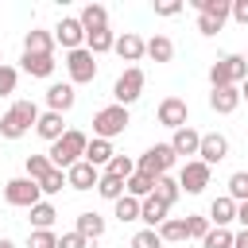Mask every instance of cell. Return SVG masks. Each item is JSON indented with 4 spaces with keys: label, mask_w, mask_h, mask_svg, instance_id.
I'll list each match as a JSON object with an SVG mask.
<instances>
[{
    "label": "cell",
    "mask_w": 248,
    "mask_h": 248,
    "mask_svg": "<svg viewBox=\"0 0 248 248\" xmlns=\"http://www.w3.org/2000/svg\"><path fill=\"white\" fill-rule=\"evenodd\" d=\"M39 124V108H35V101H16L4 116H0V136L4 140H19L23 132H31Z\"/></svg>",
    "instance_id": "1"
},
{
    "label": "cell",
    "mask_w": 248,
    "mask_h": 248,
    "mask_svg": "<svg viewBox=\"0 0 248 248\" xmlns=\"http://www.w3.org/2000/svg\"><path fill=\"white\" fill-rule=\"evenodd\" d=\"M85 147H89V140H85V132H78V128H70L62 140H54L50 143V163L58 167V170H70L74 163H81V155H85Z\"/></svg>",
    "instance_id": "2"
},
{
    "label": "cell",
    "mask_w": 248,
    "mask_h": 248,
    "mask_svg": "<svg viewBox=\"0 0 248 248\" xmlns=\"http://www.w3.org/2000/svg\"><path fill=\"white\" fill-rule=\"evenodd\" d=\"M244 78H248L244 54H225V58H217V62L209 66V85H213V89H229V85H236V81H244Z\"/></svg>",
    "instance_id": "3"
},
{
    "label": "cell",
    "mask_w": 248,
    "mask_h": 248,
    "mask_svg": "<svg viewBox=\"0 0 248 248\" xmlns=\"http://www.w3.org/2000/svg\"><path fill=\"white\" fill-rule=\"evenodd\" d=\"M198 8V31L202 35H217L225 27V19L232 16V0H194Z\"/></svg>",
    "instance_id": "4"
},
{
    "label": "cell",
    "mask_w": 248,
    "mask_h": 248,
    "mask_svg": "<svg viewBox=\"0 0 248 248\" xmlns=\"http://www.w3.org/2000/svg\"><path fill=\"white\" fill-rule=\"evenodd\" d=\"M128 124H132V120H128V108H124V105H108V108H101V112L93 116V136H97V140H112V136H120Z\"/></svg>",
    "instance_id": "5"
},
{
    "label": "cell",
    "mask_w": 248,
    "mask_h": 248,
    "mask_svg": "<svg viewBox=\"0 0 248 248\" xmlns=\"http://www.w3.org/2000/svg\"><path fill=\"white\" fill-rule=\"evenodd\" d=\"M174 159H178V155H174V147H170V143H155V147H147V151H143V159H140V167H136V170H140V174H147V178H163V174L174 167Z\"/></svg>",
    "instance_id": "6"
},
{
    "label": "cell",
    "mask_w": 248,
    "mask_h": 248,
    "mask_svg": "<svg viewBox=\"0 0 248 248\" xmlns=\"http://www.w3.org/2000/svg\"><path fill=\"white\" fill-rule=\"evenodd\" d=\"M143 81H147V78H143V70H140V66H128V70L116 78V85H112V97H116V105H124V108H128L132 101H140V93H143Z\"/></svg>",
    "instance_id": "7"
},
{
    "label": "cell",
    "mask_w": 248,
    "mask_h": 248,
    "mask_svg": "<svg viewBox=\"0 0 248 248\" xmlns=\"http://www.w3.org/2000/svg\"><path fill=\"white\" fill-rule=\"evenodd\" d=\"M39 182L35 178H12L8 186H4V198H8V205H19V209H35L39 205Z\"/></svg>",
    "instance_id": "8"
},
{
    "label": "cell",
    "mask_w": 248,
    "mask_h": 248,
    "mask_svg": "<svg viewBox=\"0 0 248 248\" xmlns=\"http://www.w3.org/2000/svg\"><path fill=\"white\" fill-rule=\"evenodd\" d=\"M66 70H70V81H93L97 78V62H93V54L81 46V50H70L66 54Z\"/></svg>",
    "instance_id": "9"
},
{
    "label": "cell",
    "mask_w": 248,
    "mask_h": 248,
    "mask_svg": "<svg viewBox=\"0 0 248 248\" xmlns=\"http://www.w3.org/2000/svg\"><path fill=\"white\" fill-rule=\"evenodd\" d=\"M54 43H62L66 50H81V43H85V27H81V19L62 16L58 27H54Z\"/></svg>",
    "instance_id": "10"
},
{
    "label": "cell",
    "mask_w": 248,
    "mask_h": 248,
    "mask_svg": "<svg viewBox=\"0 0 248 248\" xmlns=\"http://www.w3.org/2000/svg\"><path fill=\"white\" fill-rule=\"evenodd\" d=\"M186 116H190V108H186V101L182 97H167V101H159V124L163 128H186Z\"/></svg>",
    "instance_id": "11"
},
{
    "label": "cell",
    "mask_w": 248,
    "mask_h": 248,
    "mask_svg": "<svg viewBox=\"0 0 248 248\" xmlns=\"http://www.w3.org/2000/svg\"><path fill=\"white\" fill-rule=\"evenodd\" d=\"M178 186H182L186 194H202V190L209 186V167H205L202 159L186 163V167H182V174H178Z\"/></svg>",
    "instance_id": "12"
},
{
    "label": "cell",
    "mask_w": 248,
    "mask_h": 248,
    "mask_svg": "<svg viewBox=\"0 0 248 248\" xmlns=\"http://www.w3.org/2000/svg\"><path fill=\"white\" fill-rule=\"evenodd\" d=\"M198 155H202V163H205V167H213V163H221V159L229 155V140H225L221 132H209V136H202Z\"/></svg>",
    "instance_id": "13"
},
{
    "label": "cell",
    "mask_w": 248,
    "mask_h": 248,
    "mask_svg": "<svg viewBox=\"0 0 248 248\" xmlns=\"http://www.w3.org/2000/svg\"><path fill=\"white\" fill-rule=\"evenodd\" d=\"M97 182H101V174H97V167H93V163H85V159H81V163H74V167L66 170V186H74V190H93Z\"/></svg>",
    "instance_id": "14"
},
{
    "label": "cell",
    "mask_w": 248,
    "mask_h": 248,
    "mask_svg": "<svg viewBox=\"0 0 248 248\" xmlns=\"http://www.w3.org/2000/svg\"><path fill=\"white\" fill-rule=\"evenodd\" d=\"M112 50H116V54H120L124 62H140V58L147 54V43H143V39H140L136 31H124V35L116 39V46H112Z\"/></svg>",
    "instance_id": "15"
},
{
    "label": "cell",
    "mask_w": 248,
    "mask_h": 248,
    "mask_svg": "<svg viewBox=\"0 0 248 248\" xmlns=\"http://www.w3.org/2000/svg\"><path fill=\"white\" fill-rule=\"evenodd\" d=\"M35 132L43 136V140H62L70 128H62V112H39V124H35Z\"/></svg>",
    "instance_id": "16"
},
{
    "label": "cell",
    "mask_w": 248,
    "mask_h": 248,
    "mask_svg": "<svg viewBox=\"0 0 248 248\" xmlns=\"http://www.w3.org/2000/svg\"><path fill=\"white\" fill-rule=\"evenodd\" d=\"M209 221H213V229H225L229 221H236V202L225 194V198H213V205H209Z\"/></svg>",
    "instance_id": "17"
},
{
    "label": "cell",
    "mask_w": 248,
    "mask_h": 248,
    "mask_svg": "<svg viewBox=\"0 0 248 248\" xmlns=\"http://www.w3.org/2000/svg\"><path fill=\"white\" fill-rule=\"evenodd\" d=\"M46 105H50V112H66V108H74V85L54 81V85L46 89Z\"/></svg>",
    "instance_id": "18"
},
{
    "label": "cell",
    "mask_w": 248,
    "mask_h": 248,
    "mask_svg": "<svg viewBox=\"0 0 248 248\" xmlns=\"http://www.w3.org/2000/svg\"><path fill=\"white\" fill-rule=\"evenodd\" d=\"M170 147H174V155H198V147H202V136H198V132L186 124V128H178V132H174Z\"/></svg>",
    "instance_id": "19"
},
{
    "label": "cell",
    "mask_w": 248,
    "mask_h": 248,
    "mask_svg": "<svg viewBox=\"0 0 248 248\" xmlns=\"http://www.w3.org/2000/svg\"><path fill=\"white\" fill-rule=\"evenodd\" d=\"M78 19H81V27H85V35H89V31H105V27H108V12H105L101 4H85Z\"/></svg>",
    "instance_id": "20"
},
{
    "label": "cell",
    "mask_w": 248,
    "mask_h": 248,
    "mask_svg": "<svg viewBox=\"0 0 248 248\" xmlns=\"http://www.w3.org/2000/svg\"><path fill=\"white\" fill-rule=\"evenodd\" d=\"M50 50H54L50 31H27L23 35V54H50Z\"/></svg>",
    "instance_id": "21"
},
{
    "label": "cell",
    "mask_w": 248,
    "mask_h": 248,
    "mask_svg": "<svg viewBox=\"0 0 248 248\" xmlns=\"http://www.w3.org/2000/svg\"><path fill=\"white\" fill-rule=\"evenodd\" d=\"M167 209H170V205H167V202H159V198L151 194V198H143V205H140V221H147V225L155 229V225H163V221H167Z\"/></svg>",
    "instance_id": "22"
},
{
    "label": "cell",
    "mask_w": 248,
    "mask_h": 248,
    "mask_svg": "<svg viewBox=\"0 0 248 248\" xmlns=\"http://www.w3.org/2000/svg\"><path fill=\"white\" fill-rule=\"evenodd\" d=\"M23 70L31 78H50L54 74V54H23Z\"/></svg>",
    "instance_id": "23"
},
{
    "label": "cell",
    "mask_w": 248,
    "mask_h": 248,
    "mask_svg": "<svg viewBox=\"0 0 248 248\" xmlns=\"http://www.w3.org/2000/svg\"><path fill=\"white\" fill-rule=\"evenodd\" d=\"M209 105H213V112H232V108L240 105V89H236V85L213 89V93H209Z\"/></svg>",
    "instance_id": "24"
},
{
    "label": "cell",
    "mask_w": 248,
    "mask_h": 248,
    "mask_svg": "<svg viewBox=\"0 0 248 248\" xmlns=\"http://www.w3.org/2000/svg\"><path fill=\"white\" fill-rule=\"evenodd\" d=\"M112 155H116V151H112V143H108V140H97V136H93V140H89V147H85V163H93V167H101V163L108 167V163H112Z\"/></svg>",
    "instance_id": "25"
},
{
    "label": "cell",
    "mask_w": 248,
    "mask_h": 248,
    "mask_svg": "<svg viewBox=\"0 0 248 248\" xmlns=\"http://www.w3.org/2000/svg\"><path fill=\"white\" fill-rule=\"evenodd\" d=\"M112 46H116V35H112L108 27H105V31H89V35H85V50H89L93 58H97V54H105V50H112Z\"/></svg>",
    "instance_id": "26"
},
{
    "label": "cell",
    "mask_w": 248,
    "mask_h": 248,
    "mask_svg": "<svg viewBox=\"0 0 248 248\" xmlns=\"http://www.w3.org/2000/svg\"><path fill=\"white\" fill-rule=\"evenodd\" d=\"M124 194L143 202V198H151V194H155V178H147V174H140V170H136V174L124 182Z\"/></svg>",
    "instance_id": "27"
},
{
    "label": "cell",
    "mask_w": 248,
    "mask_h": 248,
    "mask_svg": "<svg viewBox=\"0 0 248 248\" xmlns=\"http://www.w3.org/2000/svg\"><path fill=\"white\" fill-rule=\"evenodd\" d=\"M74 232H81L85 240H97V236H105V221L97 217V213H81L78 217V229Z\"/></svg>",
    "instance_id": "28"
},
{
    "label": "cell",
    "mask_w": 248,
    "mask_h": 248,
    "mask_svg": "<svg viewBox=\"0 0 248 248\" xmlns=\"http://www.w3.org/2000/svg\"><path fill=\"white\" fill-rule=\"evenodd\" d=\"M147 54H151L155 62H170V58H174V43H170L167 35H155V39H147Z\"/></svg>",
    "instance_id": "29"
},
{
    "label": "cell",
    "mask_w": 248,
    "mask_h": 248,
    "mask_svg": "<svg viewBox=\"0 0 248 248\" xmlns=\"http://www.w3.org/2000/svg\"><path fill=\"white\" fill-rule=\"evenodd\" d=\"M178 194H182V186L170 178V174H163V178H155V198L159 202H167V205H174L178 202Z\"/></svg>",
    "instance_id": "30"
},
{
    "label": "cell",
    "mask_w": 248,
    "mask_h": 248,
    "mask_svg": "<svg viewBox=\"0 0 248 248\" xmlns=\"http://www.w3.org/2000/svg\"><path fill=\"white\" fill-rule=\"evenodd\" d=\"M54 170V163H50V155H27V178H35V182H43L46 174Z\"/></svg>",
    "instance_id": "31"
},
{
    "label": "cell",
    "mask_w": 248,
    "mask_h": 248,
    "mask_svg": "<svg viewBox=\"0 0 248 248\" xmlns=\"http://www.w3.org/2000/svg\"><path fill=\"white\" fill-rule=\"evenodd\" d=\"M105 174H112V178H120V182H128V178L136 174V163H132L128 155H112V163L105 167Z\"/></svg>",
    "instance_id": "32"
},
{
    "label": "cell",
    "mask_w": 248,
    "mask_h": 248,
    "mask_svg": "<svg viewBox=\"0 0 248 248\" xmlns=\"http://www.w3.org/2000/svg\"><path fill=\"white\" fill-rule=\"evenodd\" d=\"M97 194H101V198H108V202H120V198H124V182H120V178H112V174H101Z\"/></svg>",
    "instance_id": "33"
},
{
    "label": "cell",
    "mask_w": 248,
    "mask_h": 248,
    "mask_svg": "<svg viewBox=\"0 0 248 248\" xmlns=\"http://www.w3.org/2000/svg\"><path fill=\"white\" fill-rule=\"evenodd\" d=\"M54 217H58V209H54L50 202H39V205L31 209V225H35V229H50Z\"/></svg>",
    "instance_id": "34"
},
{
    "label": "cell",
    "mask_w": 248,
    "mask_h": 248,
    "mask_svg": "<svg viewBox=\"0 0 248 248\" xmlns=\"http://www.w3.org/2000/svg\"><path fill=\"white\" fill-rule=\"evenodd\" d=\"M159 236H163V240H186L190 232H186V221H178V217H167V221L159 225Z\"/></svg>",
    "instance_id": "35"
},
{
    "label": "cell",
    "mask_w": 248,
    "mask_h": 248,
    "mask_svg": "<svg viewBox=\"0 0 248 248\" xmlns=\"http://www.w3.org/2000/svg\"><path fill=\"white\" fill-rule=\"evenodd\" d=\"M140 205H143L140 198H128V194H124V198L116 202V217H120V221H140Z\"/></svg>",
    "instance_id": "36"
},
{
    "label": "cell",
    "mask_w": 248,
    "mask_h": 248,
    "mask_svg": "<svg viewBox=\"0 0 248 248\" xmlns=\"http://www.w3.org/2000/svg\"><path fill=\"white\" fill-rule=\"evenodd\" d=\"M229 198H232V202H248V174H244V170H236V174L229 178Z\"/></svg>",
    "instance_id": "37"
},
{
    "label": "cell",
    "mask_w": 248,
    "mask_h": 248,
    "mask_svg": "<svg viewBox=\"0 0 248 248\" xmlns=\"http://www.w3.org/2000/svg\"><path fill=\"white\" fill-rule=\"evenodd\" d=\"M202 244H205V248H232V232H229V229H209Z\"/></svg>",
    "instance_id": "38"
},
{
    "label": "cell",
    "mask_w": 248,
    "mask_h": 248,
    "mask_svg": "<svg viewBox=\"0 0 248 248\" xmlns=\"http://www.w3.org/2000/svg\"><path fill=\"white\" fill-rule=\"evenodd\" d=\"M27 248H58V236L50 229H35L31 240H27Z\"/></svg>",
    "instance_id": "39"
},
{
    "label": "cell",
    "mask_w": 248,
    "mask_h": 248,
    "mask_svg": "<svg viewBox=\"0 0 248 248\" xmlns=\"http://www.w3.org/2000/svg\"><path fill=\"white\" fill-rule=\"evenodd\" d=\"M132 248H163V236L155 229H143V232L132 236Z\"/></svg>",
    "instance_id": "40"
},
{
    "label": "cell",
    "mask_w": 248,
    "mask_h": 248,
    "mask_svg": "<svg viewBox=\"0 0 248 248\" xmlns=\"http://www.w3.org/2000/svg\"><path fill=\"white\" fill-rule=\"evenodd\" d=\"M62 186H66V174H62L58 167H54V170H50V174H46V178L39 182V190H43V194H58Z\"/></svg>",
    "instance_id": "41"
},
{
    "label": "cell",
    "mask_w": 248,
    "mask_h": 248,
    "mask_svg": "<svg viewBox=\"0 0 248 248\" xmlns=\"http://www.w3.org/2000/svg\"><path fill=\"white\" fill-rule=\"evenodd\" d=\"M186 232H190V236H198V240H205V232H209V217L190 213V217H186Z\"/></svg>",
    "instance_id": "42"
},
{
    "label": "cell",
    "mask_w": 248,
    "mask_h": 248,
    "mask_svg": "<svg viewBox=\"0 0 248 248\" xmlns=\"http://www.w3.org/2000/svg\"><path fill=\"white\" fill-rule=\"evenodd\" d=\"M16 70L12 66H0V97H8V93H16Z\"/></svg>",
    "instance_id": "43"
},
{
    "label": "cell",
    "mask_w": 248,
    "mask_h": 248,
    "mask_svg": "<svg viewBox=\"0 0 248 248\" xmlns=\"http://www.w3.org/2000/svg\"><path fill=\"white\" fill-rule=\"evenodd\" d=\"M89 240L81 236V232H66V236H58V248H85Z\"/></svg>",
    "instance_id": "44"
},
{
    "label": "cell",
    "mask_w": 248,
    "mask_h": 248,
    "mask_svg": "<svg viewBox=\"0 0 248 248\" xmlns=\"http://www.w3.org/2000/svg\"><path fill=\"white\" fill-rule=\"evenodd\" d=\"M232 19L248 27V0H232Z\"/></svg>",
    "instance_id": "45"
},
{
    "label": "cell",
    "mask_w": 248,
    "mask_h": 248,
    "mask_svg": "<svg viewBox=\"0 0 248 248\" xmlns=\"http://www.w3.org/2000/svg\"><path fill=\"white\" fill-rule=\"evenodd\" d=\"M178 8H182L178 0H163V4H155V12H159V16H178Z\"/></svg>",
    "instance_id": "46"
},
{
    "label": "cell",
    "mask_w": 248,
    "mask_h": 248,
    "mask_svg": "<svg viewBox=\"0 0 248 248\" xmlns=\"http://www.w3.org/2000/svg\"><path fill=\"white\" fill-rule=\"evenodd\" d=\"M236 221L248 229V202H240V205H236Z\"/></svg>",
    "instance_id": "47"
},
{
    "label": "cell",
    "mask_w": 248,
    "mask_h": 248,
    "mask_svg": "<svg viewBox=\"0 0 248 248\" xmlns=\"http://www.w3.org/2000/svg\"><path fill=\"white\" fill-rule=\"evenodd\" d=\"M232 248H248V229H244V232H236V236H232Z\"/></svg>",
    "instance_id": "48"
},
{
    "label": "cell",
    "mask_w": 248,
    "mask_h": 248,
    "mask_svg": "<svg viewBox=\"0 0 248 248\" xmlns=\"http://www.w3.org/2000/svg\"><path fill=\"white\" fill-rule=\"evenodd\" d=\"M240 101H248V78H244V85H240Z\"/></svg>",
    "instance_id": "49"
},
{
    "label": "cell",
    "mask_w": 248,
    "mask_h": 248,
    "mask_svg": "<svg viewBox=\"0 0 248 248\" xmlns=\"http://www.w3.org/2000/svg\"><path fill=\"white\" fill-rule=\"evenodd\" d=\"M0 248H16V244H12V240H0Z\"/></svg>",
    "instance_id": "50"
},
{
    "label": "cell",
    "mask_w": 248,
    "mask_h": 248,
    "mask_svg": "<svg viewBox=\"0 0 248 248\" xmlns=\"http://www.w3.org/2000/svg\"><path fill=\"white\" fill-rule=\"evenodd\" d=\"M244 62H248V54H244Z\"/></svg>",
    "instance_id": "51"
},
{
    "label": "cell",
    "mask_w": 248,
    "mask_h": 248,
    "mask_svg": "<svg viewBox=\"0 0 248 248\" xmlns=\"http://www.w3.org/2000/svg\"><path fill=\"white\" fill-rule=\"evenodd\" d=\"M0 62H4V58H0Z\"/></svg>",
    "instance_id": "52"
}]
</instances>
